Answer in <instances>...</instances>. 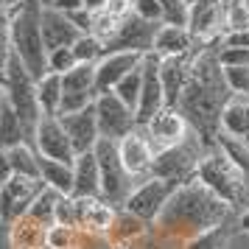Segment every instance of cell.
Segmentation results:
<instances>
[{
    "instance_id": "4fadbf2b",
    "label": "cell",
    "mask_w": 249,
    "mask_h": 249,
    "mask_svg": "<svg viewBox=\"0 0 249 249\" xmlns=\"http://www.w3.org/2000/svg\"><path fill=\"white\" fill-rule=\"evenodd\" d=\"M143 129H146V135H148V140H151V146H154L157 154L165 151V148L179 146V143H185L191 137V124L185 121V115L179 109H171V107L160 109Z\"/></svg>"
},
{
    "instance_id": "e0dca14e",
    "label": "cell",
    "mask_w": 249,
    "mask_h": 249,
    "mask_svg": "<svg viewBox=\"0 0 249 249\" xmlns=\"http://www.w3.org/2000/svg\"><path fill=\"white\" fill-rule=\"evenodd\" d=\"M188 28L199 42H213L224 34V12L221 0H193Z\"/></svg>"
},
{
    "instance_id": "db71d44e",
    "label": "cell",
    "mask_w": 249,
    "mask_h": 249,
    "mask_svg": "<svg viewBox=\"0 0 249 249\" xmlns=\"http://www.w3.org/2000/svg\"><path fill=\"white\" fill-rule=\"evenodd\" d=\"M112 249H137L135 244H112Z\"/></svg>"
},
{
    "instance_id": "2e32d148",
    "label": "cell",
    "mask_w": 249,
    "mask_h": 249,
    "mask_svg": "<svg viewBox=\"0 0 249 249\" xmlns=\"http://www.w3.org/2000/svg\"><path fill=\"white\" fill-rule=\"evenodd\" d=\"M118 151H121V160H124L126 171L132 177H148L151 162L157 157V151H154L143 126H137L135 132H129L124 140H118Z\"/></svg>"
},
{
    "instance_id": "ac0fdd59",
    "label": "cell",
    "mask_w": 249,
    "mask_h": 249,
    "mask_svg": "<svg viewBox=\"0 0 249 249\" xmlns=\"http://www.w3.org/2000/svg\"><path fill=\"white\" fill-rule=\"evenodd\" d=\"M59 121L65 126V132L73 140V148L76 154H87L95 148V143L101 140V132H98V118H95V104L81 109V112L73 115H59Z\"/></svg>"
},
{
    "instance_id": "484cf974",
    "label": "cell",
    "mask_w": 249,
    "mask_h": 249,
    "mask_svg": "<svg viewBox=\"0 0 249 249\" xmlns=\"http://www.w3.org/2000/svg\"><path fill=\"white\" fill-rule=\"evenodd\" d=\"M23 143L31 146L34 137L20 121V115L14 112V107L6 101V95H0V148H14Z\"/></svg>"
},
{
    "instance_id": "5b68a950",
    "label": "cell",
    "mask_w": 249,
    "mask_h": 249,
    "mask_svg": "<svg viewBox=\"0 0 249 249\" xmlns=\"http://www.w3.org/2000/svg\"><path fill=\"white\" fill-rule=\"evenodd\" d=\"M3 95L6 101L14 107V112L20 115V121L25 124V129L34 137L36 124L42 121V109H39V98H36V79L28 73V68L23 65V59L14 53L9 68H6V81H3Z\"/></svg>"
},
{
    "instance_id": "60d3db41",
    "label": "cell",
    "mask_w": 249,
    "mask_h": 249,
    "mask_svg": "<svg viewBox=\"0 0 249 249\" xmlns=\"http://www.w3.org/2000/svg\"><path fill=\"white\" fill-rule=\"evenodd\" d=\"M224 81L232 95H247L249 98V65H244V68H224Z\"/></svg>"
},
{
    "instance_id": "836d02e7",
    "label": "cell",
    "mask_w": 249,
    "mask_h": 249,
    "mask_svg": "<svg viewBox=\"0 0 249 249\" xmlns=\"http://www.w3.org/2000/svg\"><path fill=\"white\" fill-rule=\"evenodd\" d=\"M227 241H230V227L221 224V227H213V230H204L199 235L188 238L182 249H224Z\"/></svg>"
},
{
    "instance_id": "603a6c76",
    "label": "cell",
    "mask_w": 249,
    "mask_h": 249,
    "mask_svg": "<svg viewBox=\"0 0 249 249\" xmlns=\"http://www.w3.org/2000/svg\"><path fill=\"white\" fill-rule=\"evenodd\" d=\"M73 171H76L73 196H76V199H98V196H101V168H98L95 151L79 154L76 162H73Z\"/></svg>"
},
{
    "instance_id": "c3c4849f",
    "label": "cell",
    "mask_w": 249,
    "mask_h": 249,
    "mask_svg": "<svg viewBox=\"0 0 249 249\" xmlns=\"http://www.w3.org/2000/svg\"><path fill=\"white\" fill-rule=\"evenodd\" d=\"M14 177L12 171V160H9V151L6 148H0V185H6V182Z\"/></svg>"
},
{
    "instance_id": "ee69618b",
    "label": "cell",
    "mask_w": 249,
    "mask_h": 249,
    "mask_svg": "<svg viewBox=\"0 0 249 249\" xmlns=\"http://www.w3.org/2000/svg\"><path fill=\"white\" fill-rule=\"evenodd\" d=\"M14 56V45H12V36L9 34H0V87L6 81V68Z\"/></svg>"
},
{
    "instance_id": "7a4b0ae2",
    "label": "cell",
    "mask_w": 249,
    "mask_h": 249,
    "mask_svg": "<svg viewBox=\"0 0 249 249\" xmlns=\"http://www.w3.org/2000/svg\"><path fill=\"white\" fill-rule=\"evenodd\" d=\"M232 210L235 207H230L224 199H218L210 188H204L202 182L193 177L174 191L171 202L165 204V210H162V215L157 218L154 227H157L160 235L171 238L177 244H185L188 238L199 235L204 230L230 224Z\"/></svg>"
},
{
    "instance_id": "52a82bcc",
    "label": "cell",
    "mask_w": 249,
    "mask_h": 249,
    "mask_svg": "<svg viewBox=\"0 0 249 249\" xmlns=\"http://www.w3.org/2000/svg\"><path fill=\"white\" fill-rule=\"evenodd\" d=\"M202 143H199V137H188L185 143L174 148H165V151H160L154 162H151V171H148V177H157V179H165V182H188L196 177V168H199V162H202Z\"/></svg>"
},
{
    "instance_id": "7c38bea8",
    "label": "cell",
    "mask_w": 249,
    "mask_h": 249,
    "mask_svg": "<svg viewBox=\"0 0 249 249\" xmlns=\"http://www.w3.org/2000/svg\"><path fill=\"white\" fill-rule=\"evenodd\" d=\"M34 148L48 160H59V162H68L73 165L76 162V148H73V140L65 132V126L56 115H42V121L36 124L34 132Z\"/></svg>"
},
{
    "instance_id": "8fae6325",
    "label": "cell",
    "mask_w": 249,
    "mask_h": 249,
    "mask_svg": "<svg viewBox=\"0 0 249 249\" xmlns=\"http://www.w3.org/2000/svg\"><path fill=\"white\" fill-rule=\"evenodd\" d=\"M95 118H98V132L101 137L109 140H124L129 132L137 129V115L135 109H129L115 92H101L95 98Z\"/></svg>"
},
{
    "instance_id": "277c9868",
    "label": "cell",
    "mask_w": 249,
    "mask_h": 249,
    "mask_svg": "<svg viewBox=\"0 0 249 249\" xmlns=\"http://www.w3.org/2000/svg\"><path fill=\"white\" fill-rule=\"evenodd\" d=\"M196 179L204 188H210L218 199H224L230 207H241L244 202H249V177L221 148L204 151L202 162L196 168Z\"/></svg>"
},
{
    "instance_id": "d6a6232c",
    "label": "cell",
    "mask_w": 249,
    "mask_h": 249,
    "mask_svg": "<svg viewBox=\"0 0 249 249\" xmlns=\"http://www.w3.org/2000/svg\"><path fill=\"white\" fill-rule=\"evenodd\" d=\"M224 12V34L249 28V0H221Z\"/></svg>"
},
{
    "instance_id": "ab89813d",
    "label": "cell",
    "mask_w": 249,
    "mask_h": 249,
    "mask_svg": "<svg viewBox=\"0 0 249 249\" xmlns=\"http://www.w3.org/2000/svg\"><path fill=\"white\" fill-rule=\"evenodd\" d=\"M76 65H79V59L73 53V48H59V51H51V53H48V73L65 76V73H70Z\"/></svg>"
},
{
    "instance_id": "5bb4252c",
    "label": "cell",
    "mask_w": 249,
    "mask_h": 249,
    "mask_svg": "<svg viewBox=\"0 0 249 249\" xmlns=\"http://www.w3.org/2000/svg\"><path fill=\"white\" fill-rule=\"evenodd\" d=\"M160 62H162V56H157V53L143 56V92H140V104H137V126H146L160 109H165V87H162V76H160Z\"/></svg>"
},
{
    "instance_id": "44dd1931",
    "label": "cell",
    "mask_w": 249,
    "mask_h": 249,
    "mask_svg": "<svg viewBox=\"0 0 249 249\" xmlns=\"http://www.w3.org/2000/svg\"><path fill=\"white\" fill-rule=\"evenodd\" d=\"M79 210H81V227L79 230H90L95 235H109L115 227V215L118 207L109 204L107 199H79Z\"/></svg>"
},
{
    "instance_id": "7bdbcfd3",
    "label": "cell",
    "mask_w": 249,
    "mask_h": 249,
    "mask_svg": "<svg viewBox=\"0 0 249 249\" xmlns=\"http://www.w3.org/2000/svg\"><path fill=\"white\" fill-rule=\"evenodd\" d=\"M135 14L151 23H162V3L160 0H135Z\"/></svg>"
},
{
    "instance_id": "4dcf8cb0",
    "label": "cell",
    "mask_w": 249,
    "mask_h": 249,
    "mask_svg": "<svg viewBox=\"0 0 249 249\" xmlns=\"http://www.w3.org/2000/svg\"><path fill=\"white\" fill-rule=\"evenodd\" d=\"M59 196H62V193L51 191V188H42V193H39V196L34 199V204H31L28 215H31V218H36V221H42L45 227H53V224H56Z\"/></svg>"
},
{
    "instance_id": "f5cc1de1",
    "label": "cell",
    "mask_w": 249,
    "mask_h": 249,
    "mask_svg": "<svg viewBox=\"0 0 249 249\" xmlns=\"http://www.w3.org/2000/svg\"><path fill=\"white\" fill-rule=\"evenodd\" d=\"M238 230L249 232V210H244V213H241V218H238Z\"/></svg>"
},
{
    "instance_id": "d4e9b609",
    "label": "cell",
    "mask_w": 249,
    "mask_h": 249,
    "mask_svg": "<svg viewBox=\"0 0 249 249\" xmlns=\"http://www.w3.org/2000/svg\"><path fill=\"white\" fill-rule=\"evenodd\" d=\"M9 244L12 249H48V227L31 215H23L9 227Z\"/></svg>"
},
{
    "instance_id": "7402d4cb",
    "label": "cell",
    "mask_w": 249,
    "mask_h": 249,
    "mask_svg": "<svg viewBox=\"0 0 249 249\" xmlns=\"http://www.w3.org/2000/svg\"><path fill=\"white\" fill-rule=\"evenodd\" d=\"M199 45V39L191 34L188 25H160L157 39H154V53L157 56H185Z\"/></svg>"
},
{
    "instance_id": "d6986e66",
    "label": "cell",
    "mask_w": 249,
    "mask_h": 249,
    "mask_svg": "<svg viewBox=\"0 0 249 249\" xmlns=\"http://www.w3.org/2000/svg\"><path fill=\"white\" fill-rule=\"evenodd\" d=\"M81 31L73 25L65 12H59L53 6H42V39H45L48 53L59 51V48H73Z\"/></svg>"
},
{
    "instance_id": "ffe728a7",
    "label": "cell",
    "mask_w": 249,
    "mask_h": 249,
    "mask_svg": "<svg viewBox=\"0 0 249 249\" xmlns=\"http://www.w3.org/2000/svg\"><path fill=\"white\" fill-rule=\"evenodd\" d=\"M143 65V53H107L98 62V73H95V87L98 95L101 92H112L121 81L132 73L135 68Z\"/></svg>"
},
{
    "instance_id": "f546056e",
    "label": "cell",
    "mask_w": 249,
    "mask_h": 249,
    "mask_svg": "<svg viewBox=\"0 0 249 249\" xmlns=\"http://www.w3.org/2000/svg\"><path fill=\"white\" fill-rule=\"evenodd\" d=\"M9 151V160H12V171L14 177H25V179H42L39 174V151L34 146H14V148H6Z\"/></svg>"
},
{
    "instance_id": "7dc6e473",
    "label": "cell",
    "mask_w": 249,
    "mask_h": 249,
    "mask_svg": "<svg viewBox=\"0 0 249 249\" xmlns=\"http://www.w3.org/2000/svg\"><path fill=\"white\" fill-rule=\"evenodd\" d=\"M107 12L112 14V17H118V20H124V17H129V14L135 12V0H109Z\"/></svg>"
},
{
    "instance_id": "816d5d0a",
    "label": "cell",
    "mask_w": 249,
    "mask_h": 249,
    "mask_svg": "<svg viewBox=\"0 0 249 249\" xmlns=\"http://www.w3.org/2000/svg\"><path fill=\"white\" fill-rule=\"evenodd\" d=\"M107 3H109V0H84V9H87V12H104V9H107Z\"/></svg>"
},
{
    "instance_id": "681fc988",
    "label": "cell",
    "mask_w": 249,
    "mask_h": 249,
    "mask_svg": "<svg viewBox=\"0 0 249 249\" xmlns=\"http://www.w3.org/2000/svg\"><path fill=\"white\" fill-rule=\"evenodd\" d=\"M53 9H59V12H79V9H84V0H53Z\"/></svg>"
},
{
    "instance_id": "8d00e7d4",
    "label": "cell",
    "mask_w": 249,
    "mask_h": 249,
    "mask_svg": "<svg viewBox=\"0 0 249 249\" xmlns=\"http://www.w3.org/2000/svg\"><path fill=\"white\" fill-rule=\"evenodd\" d=\"M76 244H79V227H48V249H76Z\"/></svg>"
},
{
    "instance_id": "83f0119b",
    "label": "cell",
    "mask_w": 249,
    "mask_h": 249,
    "mask_svg": "<svg viewBox=\"0 0 249 249\" xmlns=\"http://www.w3.org/2000/svg\"><path fill=\"white\" fill-rule=\"evenodd\" d=\"M151 227L154 224H148L143 218H137L135 213H129L126 207H121L118 215H115V227H112V232H109V241L112 244H135L137 247L151 232Z\"/></svg>"
},
{
    "instance_id": "d590c367",
    "label": "cell",
    "mask_w": 249,
    "mask_h": 249,
    "mask_svg": "<svg viewBox=\"0 0 249 249\" xmlns=\"http://www.w3.org/2000/svg\"><path fill=\"white\" fill-rule=\"evenodd\" d=\"M218 148H221L227 157L232 160L238 168L249 177V143H244V140L230 137V135H224V132H221V137H218Z\"/></svg>"
},
{
    "instance_id": "9a60e30c",
    "label": "cell",
    "mask_w": 249,
    "mask_h": 249,
    "mask_svg": "<svg viewBox=\"0 0 249 249\" xmlns=\"http://www.w3.org/2000/svg\"><path fill=\"white\" fill-rule=\"evenodd\" d=\"M196 51H199V45L185 56H162V62H160V76H162V87H165V107H171V109L179 107V98L188 87V79H191Z\"/></svg>"
},
{
    "instance_id": "f35d334b",
    "label": "cell",
    "mask_w": 249,
    "mask_h": 249,
    "mask_svg": "<svg viewBox=\"0 0 249 249\" xmlns=\"http://www.w3.org/2000/svg\"><path fill=\"white\" fill-rule=\"evenodd\" d=\"M162 3V23L165 25H188L191 3L185 0H160Z\"/></svg>"
},
{
    "instance_id": "9c48e42d",
    "label": "cell",
    "mask_w": 249,
    "mask_h": 249,
    "mask_svg": "<svg viewBox=\"0 0 249 249\" xmlns=\"http://www.w3.org/2000/svg\"><path fill=\"white\" fill-rule=\"evenodd\" d=\"M179 185L177 182H165V179H157V177H146V179L137 185L135 191L129 193L126 199V210L135 213L137 218H143L148 224H157V218L162 215L165 204L171 202V196Z\"/></svg>"
},
{
    "instance_id": "f907efd6",
    "label": "cell",
    "mask_w": 249,
    "mask_h": 249,
    "mask_svg": "<svg viewBox=\"0 0 249 249\" xmlns=\"http://www.w3.org/2000/svg\"><path fill=\"white\" fill-rule=\"evenodd\" d=\"M12 20H14V9H3L0 6V34L12 31Z\"/></svg>"
},
{
    "instance_id": "e575fe53",
    "label": "cell",
    "mask_w": 249,
    "mask_h": 249,
    "mask_svg": "<svg viewBox=\"0 0 249 249\" xmlns=\"http://www.w3.org/2000/svg\"><path fill=\"white\" fill-rule=\"evenodd\" d=\"M73 53L84 65H98L104 59V42L95 34H81L76 39V45H73Z\"/></svg>"
},
{
    "instance_id": "6da1fadb",
    "label": "cell",
    "mask_w": 249,
    "mask_h": 249,
    "mask_svg": "<svg viewBox=\"0 0 249 249\" xmlns=\"http://www.w3.org/2000/svg\"><path fill=\"white\" fill-rule=\"evenodd\" d=\"M218 51H221V36L213 42H199L191 79H188V87H185L179 107H177L185 115V121L191 124V129L196 132L204 151L218 148L221 109L232 95L224 81V68L218 62Z\"/></svg>"
},
{
    "instance_id": "b9f144b4",
    "label": "cell",
    "mask_w": 249,
    "mask_h": 249,
    "mask_svg": "<svg viewBox=\"0 0 249 249\" xmlns=\"http://www.w3.org/2000/svg\"><path fill=\"white\" fill-rule=\"evenodd\" d=\"M218 62H221V68H244V65H249V48H221Z\"/></svg>"
},
{
    "instance_id": "30bf717a",
    "label": "cell",
    "mask_w": 249,
    "mask_h": 249,
    "mask_svg": "<svg viewBox=\"0 0 249 249\" xmlns=\"http://www.w3.org/2000/svg\"><path fill=\"white\" fill-rule=\"evenodd\" d=\"M42 188H45L42 179H25V177H12L6 185H0V221L12 227L14 221L28 215Z\"/></svg>"
},
{
    "instance_id": "74e56055",
    "label": "cell",
    "mask_w": 249,
    "mask_h": 249,
    "mask_svg": "<svg viewBox=\"0 0 249 249\" xmlns=\"http://www.w3.org/2000/svg\"><path fill=\"white\" fill-rule=\"evenodd\" d=\"M56 224L65 227H81V210L76 196H59L56 204Z\"/></svg>"
},
{
    "instance_id": "1f68e13d",
    "label": "cell",
    "mask_w": 249,
    "mask_h": 249,
    "mask_svg": "<svg viewBox=\"0 0 249 249\" xmlns=\"http://www.w3.org/2000/svg\"><path fill=\"white\" fill-rule=\"evenodd\" d=\"M112 92L129 107V109H135V115H137V104H140V92H143V65L132 70Z\"/></svg>"
},
{
    "instance_id": "8992f818",
    "label": "cell",
    "mask_w": 249,
    "mask_h": 249,
    "mask_svg": "<svg viewBox=\"0 0 249 249\" xmlns=\"http://www.w3.org/2000/svg\"><path fill=\"white\" fill-rule=\"evenodd\" d=\"M92 151H95L98 168H101V199H107L115 207H124L129 193L135 191L132 188L135 177L126 171L124 160H121V151H118V143L109 140V137H101Z\"/></svg>"
},
{
    "instance_id": "4316f807",
    "label": "cell",
    "mask_w": 249,
    "mask_h": 249,
    "mask_svg": "<svg viewBox=\"0 0 249 249\" xmlns=\"http://www.w3.org/2000/svg\"><path fill=\"white\" fill-rule=\"evenodd\" d=\"M39 174H42L45 188L62 193V196H73V188H76V171H73V165L59 162V160H48L39 154Z\"/></svg>"
},
{
    "instance_id": "3957f363",
    "label": "cell",
    "mask_w": 249,
    "mask_h": 249,
    "mask_svg": "<svg viewBox=\"0 0 249 249\" xmlns=\"http://www.w3.org/2000/svg\"><path fill=\"white\" fill-rule=\"evenodd\" d=\"M12 45L14 53L23 59V65L36 81L48 73V48L42 39V6L36 0H20L12 20Z\"/></svg>"
},
{
    "instance_id": "cb8c5ba5",
    "label": "cell",
    "mask_w": 249,
    "mask_h": 249,
    "mask_svg": "<svg viewBox=\"0 0 249 249\" xmlns=\"http://www.w3.org/2000/svg\"><path fill=\"white\" fill-rule=\"evenodd\" d=\"M221 132L249 143V98L247 95H230L221 109Z\"/></svg>"
},
{
    "instance_id": "f1b7e54d",
    "label": "cell",
    "mask_w": 249,
    "mask_h": 249,
    "mask_svg": "<svg viewBox=\"0 0 249 249\" xmlns=\"http://www.w3.org/2000/svg\"><path fill=\"white\" fill-rule=\"evenodd\" d=\"M62 95H65V87H62V76L59 73H45L42 79L36 81V98H39L42 115H56L59 118Z\"/></svg>"
},
{
    "instance_id": "11a10c76",
    "label": "cell",
    "mask_w": 249,
    "mask_h": 249,
    "mask_svg": "<svg viewBox=\"0 0 249 249\" xmlns=\"http://www.w3.org/2000/svg\"><path fill=\"white\" fill-rule=\"evenodd\" d=\"M39 6H53V0H36Z\"/></svg>"
},
{
    "instance_id": "bcb514c9",
    "label": "cell",
    "mask_w": 249,
    "mask_h": 249,
    "mask_svg": "<svg viewBox=\"0 0 249 249\" xmlns=\"http://www.w3.org/2000/svg\"><path fill=\"white\" fill-rule=\"evenodd\" d=\"M68 17L73 20V25L79 28L81 34H92V12H87V9H79V12H70Z\"/></svg>"
},
{
    "instance_id": "ba28073f",
    "label": "cell",
    "mask_w": 249,
    "mask_h": 249,
    "mask_svg": "<svg viewBox=\"0 0 249 249\" xmlns=\"http://www.w3.org/2000/svg\"><path fill=\"white\" fill-rule=\"evenodd\" d=\"M162 23H151V20H143L140 14H129L121 20L115 36L104 45V56L107 53H154V39H157V31Z\"/></svg>"
},
{
    "instance_id": "f6af8a7d",
    "label": "cell",
    "mask_w": 249,
    "mask_h": 249,
    "mask_svg": "<svg viewBox=\"0 0 249 249\" xmlns=\"http://www.w3.org/2000/svg\"><path fill=\"white\" fill-rule=\"evenodd\" d=\"M221 48H249V28L221 34Z\"/></svg>"
}]
</instances>
